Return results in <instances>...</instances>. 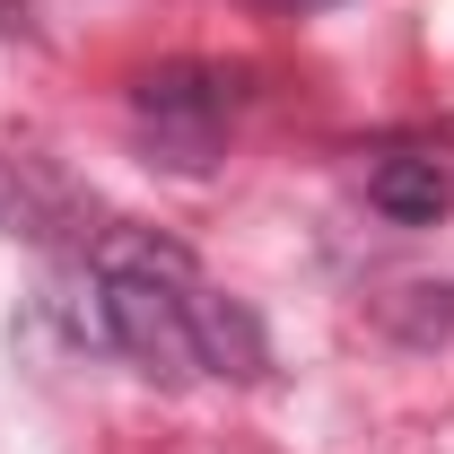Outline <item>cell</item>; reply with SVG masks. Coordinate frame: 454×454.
<instances>
[{"mask_svg":"<svg viewBox=\"0 0 454 454\" xmlns=\"http://www.w3.org/2000/svg\"><path fill=\"white\" fill-rule=\"evenodd\" d=\"M192 349H201V376H236V385H254L271 367V340L254 324V306H236L201 280H192Z\"/></svg>","mask_w":454,"mask_h":454,"instance_id":"2","label":"cell"},{"mask_svg":"<svg viewBox=\"0 0 454 454\" xmlns=\"http://www.w3.org/2000/svg\"><path fill=\"white\" fill-rule=\"evenodd\" d=\"M376 324L428 349V340H446V333H454V288H446V280H411V288H385V297H376Z\"/></svg>","mask_w":454,"mask_h":454,"instance_id":"5","label":"cell"},{"mask_svg":"<svg viewBox=\"0 0 454 454\" xmlns=\"http://www.w3.org/2000/svg\"><path fill=\"white\" fill-rule=\"evenodd\" d=\"M236 106H245V88L219 61H158V70L131 79V122L167 167H210Z\"/></svg>","mask_w":454,"mask_h":454,"instance_id":"1","label":"cell"},{"mask_svg":"<svg viewBox=\"0 0 454 454\" xmlns=\"http://www.w3.org/2000/svg\"><path fill=\"white\" fill-rule=\"evenodd\" d=\"M367 201L394 227H437L454 210V175L437 167V158H385V167L367 175Z\"/></svg>","mask_w":454,"mask_h":454,"instance_id":"3","label":"cell"},{"mask_svg":"<svg viewBox=\"0 0 454 454\" xmlns=\"http://www.w3.org/2000/svg\"><path fill=\"white\" fill-rule=\"evenodd\" d=\"M0 35H35V0H0Z\"/></svg>","mask_w":454,"mask_h":454,"instance_id":"6","label":"cell"},{"mask_svg":"<svg viewBox=\"0 0 454 454\" xmlns=\"http://www.w3.org/2000/svg\"><path fill=\"white\" fill-rule=\"evenodd\" d=\"M70 219H79V210H70V192H61L44 167H27V158L9 167V158H0V227H9V236L53 245V236H70Z\"/></svg>","mask_w":454,"mask_h":454,"instance_id":"4","label":"cell"}]
</instances>
